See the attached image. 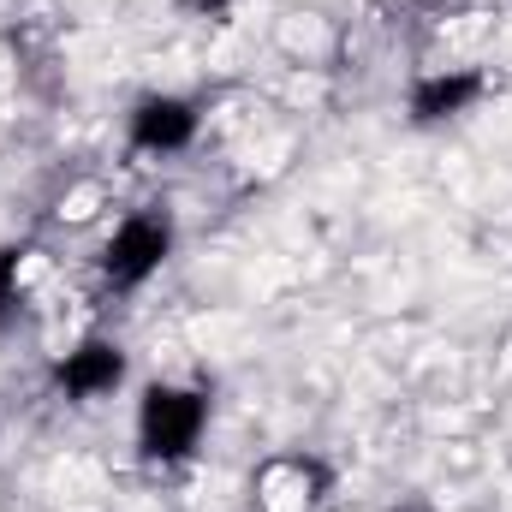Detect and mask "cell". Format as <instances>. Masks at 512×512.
<instances>
[{
	"label": "cell",
	"instance_id": "cell-1",
	"mask_svg": "<svg viewBox=\"0 0 512 512\" xmlns=\"http://www.w3.org/2000/svg\"><path fill=\"white\" fill-rule=\"evenodd\" d=\"M209 429V393L179 382H149L137 393V459L149 465H179L197 453Z\"/></svg>",
	"mask_w": 512,
	"mask_h": 512
},
{
	"label": "cell",
	"instance_id": "cell-8",
	"mask_svg": "<svg viewBox=\"0 0 512 512\" xmlns=\"http://www.w3.org/2000/svg\"><path fill=\"white\" fill-rule=\"evenodd\" d=\"M387 512H423V507H387Z\"/></svg>",
	"mask_w": 512,
	"mask_h": 512
},
{
	"label": "cell",
	"instance_id": "cell-6",
	"mask_svg": "<svg viewBox=\"0 0 512 512\" xmlns=\"http://www.w3.org/2000/svg\"><path fill=\"white\" fill-rule=\"evenodd\" d=\"M24 256H30V245H6V251H0V310L12 304V280H18V262H24Z\"/></svg>",
	"mask_w": 512,
	"mask_h": 512
},
{
	"label": "cell",
	"instance_id": "cell-7",
	"mask_svg": "<svg viewBox=\"0 0 512 512\" xmlns=\"http://www.w3.org/2000/svg\"><path fill=\"white\" fill-rule=\"evenodd\" d=\"M173 6H179L185 18H227L239 0H173Z\"/></svg>",
	"mask_w": 512,
	"mask_h": 512
},
{
	"label": "cell",
	"instance_id": "cell-3",
	"mask_svg": "<svg viewBox=\"0 0 512 512\" xmlns=\"http://www.w3.org/2000/svg\"><path fill=\"white\" fill-rule=\"evenodd\" d=\"M197 131H203L197 102L191 96H167V90L137 96L131 114H126V137H131L137 155H179V149L197 143Z\"/></svg>",
	"mask_w": 512,
	"mask_h": 512
},
{
	"label": "cell",
	"instance_id": "cell-5",
	"mask_svg": "<svg viewBox=\"0 0 512 512\" xmlns=\"http://www.w3.org/2000/svg\"><path fill=\"white\" fill-rule=\"evenodd\" d=\"M48 382H54L60 399H72V405L108 399L114 387L126 382V346H120V340H84V346H72V352L48 370Z\"/></svg>",
	"mask_w": 512,
	"mask_h": 512
},
{
	"label": "cell",
	"instance_id": "cell-4",
	"mask_svg": "<svg viewBox=\"0 0 512 512\" xmlns=\"http://www.w3.org/2000/svg\"><path fill=\"white\" fill-rule=\"evenodd\" d=\"M483 96H489V78H483V72H471V66L423 72V78H411V90H405V120H411L417 131L447 126V120L471 114Z\"/></svg>",
	"mask_w": 512,
	"mask_h": 512
},
{
	"label": "cell",
	"instance_id": "cell-2",
	"mask_svg": "<svg viewBox=\"0 0 512 512\" xmlns=\"http://www.w3.org/2000/svg\"><path fill=\"white\" fill-rule=\"evenodd\" d=\"M173 215L167 209H137L126 215L114 233H108V245H102V286L108 292H137L167 256H173Z\"/></svg>",
	"mask_w": 512,
	"mask_h": 512
}]
</instances>
